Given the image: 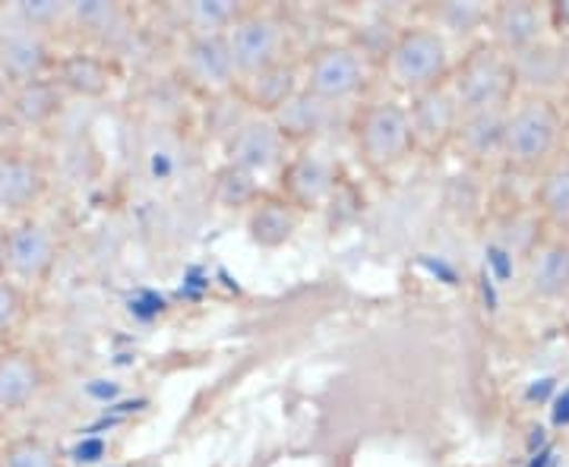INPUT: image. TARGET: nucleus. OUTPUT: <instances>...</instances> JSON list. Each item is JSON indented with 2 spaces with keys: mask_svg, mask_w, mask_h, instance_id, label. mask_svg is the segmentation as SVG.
<instances>
[{
  "mask_svg": "<svg viewBox=\"0 0 569 467\" xmlns=\"http://www.w3.org/2000/svg\"><path fill=\"white\" fill-rule=\"evenodd\" d=\"M569 149L567 123L560 99L548 95H516L503 118V145H500V164L535 177L545 171L553 159H560Z\"/></svg>",
  "mask_w": 569,
  "mask_h": 467,
  "instance_id": "nucleus-1",
  "label": "nucleus"
},
{
  "mask_svg": "<svg viewBox=\"0 0 569 467\" xmlns=\"http://www.w3.org/2000/svg\"><path fill=\"white\" fill-rule=\"evenodd\" d=\"M456 63V48L433 26L408 22L392 32L380 54V77L396 99H415L443 85Z\"/></svg>",
  "mask_w": 569,
  "mask_h": 467,
  "instance_id": "nucleus-2",
  "label": "nucleus"
},
{
  "mask_svg": "<svg viewBox=\"0 0 569 467\" xmlns=\"http://www.w3.org/2000/svg\"><path fill=\"white\" fill-rule=\"evenodd\" d=\"M348 136L358 162L380 177L399 171L411 155H418L406 99L396 95H380L358 104L348 118Z\"/></svg>",
  "mask_w": 569,
  "mask_h": 467,
  "instance_id": "nucleus-3",
  "label": "nucleus"
},
{
  "mask_svg": "<svg viewBox=\"0 0 569 467\" xmlns=\"http://www.w3.org/2000/svg\"><path fill=\"white\" fill-rule=\"evenodd\" d=\"M449 92L459 104L462 118L468 114H488V111H507L512 99L519 95L516 70L507 54H500L490 41H478L456 54L452 73H449Z\"/></svg>",
  "mask_w": 569,
  "mask_h": 467,
  "instance_id": "nucleus-4",
  "label": "nucleus"
},
{
  "mask_svg": "<svg viewBox=\"0 0 569 467\" xmlns=\"http://www.w3.org/2000/svg\"><path fill=\"white\" fill-rule=\"evenodd\" d=\"M370 85L367 51L355 41H323L301 58V89L329 108L355 111Z\"/></svg>",
  "mask_w": 569,
  "mask_h": 467,
  "instance_id": "nucleus-5",
  "label": "nucleus"
},
{
  "mask_svg": "<svg viewBox=\"0 0 569 467\" xmlns=\"http://www.w3.org/2000/svg\"><path fill=\"white\" fill-rule=\"evenodd\" d=\"M224 44H228V54L234 61L241 82L291 61L288 58V22L269 7H250L247 3L241 17L224 32Z\"/></svg>",
  "mask_w": 569,
  "mask_h": 467,
  "instance_id": "nucleus-6",
  "label": "nucleus"
},
{
  "mask_svg": "<svg viewBox=\"0 0 569 467\" xmlns=\"http://www.w3.org/2000/svg\"><path fill=\"white\" fill-rule=\"evenodd\" d=\"M61 263V231L44 215H29L20 222L7 224V256L3 275L17 282L22 291L41 287Z\"/></svg>",
  "mask_w": 569,
  "mask_h": 467,
  "instance_id": "nucleus-7",
  "label": "nucleus"
},
{
  "mask_svg": "<svg viewBox=\"0 0 569 467\" xmlns=\"http://www.w3.org/2000/svg\"><path fill=\"white\" fill-rule=\"evenodd\" d=\"M288 155H291V145L269 114L247 111L224 136V164L253 181L279 177Z\"/></svg>",
  "mask_w": 569,
  "mask_h": 467,
  "instance_id": "nucleus-8",
  "label": "nucleus"
},
{
  "mask_svg": "<svg viewBox=\"0 0 569 467\" xmlns=\"http://www.w3.org/2000/svg\"><path fill=\"white\" fill-rule=\"evenodd\" d=\"M58 48L51 35L29 29L13 13L10 3H0V70L13 85L48 80L58 63Z\"/></svg>",
  "mask_w": 569,
  "mask_h": 467,
  "instance_id": "nucleus-9",
  "label": "nucleus"
},
{
  "mask_svg": "<svg viewBox=\"0 0 569 467\" xmlns=\"http://www.w3.org/2000/svg\"><path fill=\"white\" fill-rule=\"evenodd\" d=\"M51 193V171L41 155L22 145L0 152V219L20 222L39 215L44 196Z\"/></svg>",
  "mask_w": 569,
  "mask_h": 467,
  "instance_id": "nucleus-10",
  "label": "nucleus"
},
{
  "mask_svg": "<svg viewBox=\"0 0 569 467\" xmlns=\"http://www.w3.org/2000/svg\"><path fill=\"white\" fill-rule=\"evenodd\" d=\"M339 186V162L326 149V143L298 145L291 149L282 174H279V193L301 212H317L329 205Z\"/></svg>",
  "mask_w": 569,
  "mask_h": 467,
  "instance_id": "nucleus-11",
  "label": "nucleus"
},
{
  "mask_svg": "<svg viewBox=\"0 0 569 467\" xmlns=\"http://www.w3.org/2000/svg\"><path fill=\"white\" fill-rule=\"evenodd\" d=\"M178 73L181 80L203 92L209 99L238 95V70L228 54V44L222 39H200V35H181L178 44Z\"/></svg>",
  "mask_w": 569,
  "mask_h": 467,
  "instance_id": "nucleus-12",
  "label": "nucleus"
},
{
  "mask_svg": "<svg viewBox=\"0 0 569 467\" xmlns=\"http://www.w3.org/2000/svg\"><path fill=\"white\" fill-rule=\"evenodd\" d=\"M522 294L538 306H560L569 301V244L560 234H541L522 260Z\"/></svg>",
  "mask_w": 569,
  "mask_h": 467,
  "instance_id": "nucleus-13",
  "label": "nucleus"
},
{
  "mask_svg": "<svg viewBox=\"0 0 569 467\" xmlns=\"http://www.w3.org/2000/svg\"><path fill=\"white\" fill-rule=\"evenodd\" d=\"M550 35L553 29H550L548 3H531V0L490 3L485 41H490L500 54H507L509 61L548 41Z\"/></svg>",
  "mask_w": 569,
  "mask_h": 467,
  "instance_id": "nucleus-14",
  "label": "nucleus"
},
{
  "mask_svg": "<svg viewBox=\"0 0 569 467\" xmlns=\"http://www.w3.org/2000/svg\"><path fill=\"white\" fill-rule=\"evenodd\" d=\"M415 152L418 155H440L456 143V130L462 121V111L452 99L449 85H437L430 92H421L415 99H406Z\"/></svg>",
  "mask_w": 569,
  "mask_h": 467,
  "instance_id": "nucleus-15",
  "label": "nucleus"
},
{
  "mask_svg": "<svg viewBox=\"0 0 569 467\" xmlns=\"http://www.w3.org/2000/svg\"><path fill=\"white\" fill-rule=\"evenodd\" d=\"M48 388V366L39 351L22 345L0 347V417H17L39 402Z\"/></svg>",
  "mask_w": 569,
  "mask_h": 467,
  "instance_id": "nucleus-16",
  "label": "nucleus"
},
{
  "mask_svg": "<svg viewBox=\"0 0 569 467\" xmlns=\"http://www.w3.org/2000/svg\"><path fill=\"white\" fill-rule=\"evenodd\" d=\"M51 80L61 85L67 102L70 99L96 102V99H104L114 89L118 67L102 48H77V51L58 54Z\"/></svg>",
  "mask_w": 569,
  "mask_h": 467,
  "instance_id": "nucleus-17",
  "label": "nucleus"
},
{
  "mask_svg": "<svg viewBox=\"0 0 569 467\" xmlns=\"http://www.w3.org/2000/svg\"><path fill=\"white\" fill-rule=\"evenodd\" d=\"M512 70H516V85L522 95L563 99L569 92V44L550 35L526 54L512 58Z\"/></svg>",
  "mask_w": 569,
  "mask_h": 467,
  "instance_id": "nucleus-18",
  "label": "nucleus"
},
{
  "mask_svg": "<svg viewBox=\"0 0 569 467\" xmlns=\"http://www.w3.org/2000/svg\"><path fill=\"white\" fill-rule=\"evenodd\" d=\"M339 108H329L320 99L307 95L305 89H298L282 108H276L269 118L272 123L282 130V136L288 140L291 149L298 145H313V143H326L329 133L336 130V121H339Z\"/></svg>",
  "mask_w": 569,
  "mask_h": 467,
  "instance_id": "nucleus-19",
  "label": "nucleus"
},
{
  "mask_svg": "<svg viewBox=\"0 0 569 467\" xmlns=\"http://www.w3.org/2000/svg\"><path fill=\"white\" fill-rule=\"evenodd\" d=\"M301 222H305V212L288 203L279 190L260 193L244 212L247 237L260 250H279V246L291 244L295 234L301 231Z\"/></svg>",
  "mask_w": 569,
  "mask_h": 467,
  "instance_id": "nucleus-20",
  "label": "nucleus"
},
{
  "mask_svg": "<svg viewBox=\"0 0 569 467\" xmlns=\"http://www.w3.org/2000/svg\"><path fill=\"white\" fill-rule=\"evenodd\" d=\"M63 104H67V95L51 77L48 80L22 82V85H13V95H10L3 121L10 123L13 133L48 130L51 123L61 118Z\"/></svg>",
  "mask_w": 569,
  "mask_h": 467,
  "instance_id": "nucleus-21",
  "label": "nucleus"
},
{
  "mask_svg": "<svg viewBox=\"0 0 569 467\" xmlns=\"http://www.w3.org/2000/svg\"><path fill=\"white\" fill-rule=\"evenodd\" d=\"M531 209L548 234H569V149L531 177Z\"/></svg>",
  "mask_w": 569,
  "mask_h": 467,
  "instance_id": "nucleus-22",
  "label": "nucleus"
},
{
  "mask_svg": "<svg viewBox=\"0 0 569 467\" xmlns=\"http://www.w3.org/2000/svg\"><path fill=\"white\" fill-rule=\"evenodd\" d=\"M488 17H490V3H478V0H447V3H433L425 10V22L433 26L443 39L456 48V44H478L485 41V32H488Z\"/></svg>",
  "mask_w": 569,
  "mask_h": 467,
  "instance_id": "nucleus-23",
  "label": "nucleus"
},
{
  "mask_svg": "<svg viewBox=\"0 0 569 467\" xmlns=\"http://www.w3.org/2000/svg\"><path fill=\"white\" fill-rule=\"evenodd\" d=\"M301 89V61H284L238 85V99L253 114H272Z\"/></svg>",
  "mask_w": 569,
  "mask_h": 467,
  "instance_id": "nucleus-24",
  "label": "nucleus"
},
{
  "mask_svg": "<svg viewBox=\"0 0 569 467\" xmlns=\"http://www.w3.org/2000/svg\"><path fill=\"white\" fill-rule=\"evenodd\" d=\"M503 118L507 111H488V114H468L456 130V149L475 164H500V145H503Z\"/></svg>",
  "mask_w": 569,
  "mask_h": 467,
  "instance_id": "nucleus-25",
  "label": "nucleus"
},
{
  "mask_svg": "<svg viewBox=\"0 0 569 467\" xmlns=\"http://www.w3.org/2000/svg\"><path fill=\"white\" fill-rule=\"evenodd\" d=\"M244 7L247 3H238V0H187L174 7V13L181 22V35L222 39Z\"/></svg>",
  "mask_w": 569,
  "mask_h": 467,
  "instance_id": "nucleus-26",
  "label": "nucleus"
},
{
  "mask_svg": "<svg viewBox=\"0 0 569 467\" xmlns=\"http://www.w3.org/2000/svg\"><path fill=\"white\" fill-rule=\"evenodd\" d=\"M127 10L121 3H104V0H86V3H70L67 26L80 29V35L92 39L96 44H108L123 35Z\"/></svg>",
  "mask_w": 569,
  "mask_h": 467,
  "instance_id": "nucleus-27",
  "label": "nucleus"
},
{
  "mask_svg": "<svg viewBox=\"0 0 569 467\" xmlns=\"http://www.w3.org/2000/svg\"><path fill=\"white\" fill-rule=\"evenodd\" d=\"M0 467H63V455L54 439L41 433H20L0 446Z\"/></svg>",
  "mask_w": 569,
  "mask_h": 467,
  "instance_id": "nucleus-28",
  "label": "nucleus"
},
{
  "mask_svg": "<svg viewBox=\"0 0 569 467\" xmlns=\"http://www.w3.org/2000/svg\"><path fill=\"white\" fill-rule=\"evenodd\" d=\"M10 7L29 29L51 39L58 35V29L67 26V17H70V3H61V0H17Z\"/></svg>",
  "mask_w": 569,
  "mask_h": 467,
  "instance_id": "nucleus-29",
  "label": "nucleus"
},
{
  "mask_svg": "<svg viewBox=\"0 0 569 467\" xmlns=\"http://www.w3.org/2000/svg\"><path fill=\"white\" fill-rule=\"evenodd\" d=\"M260 193H263L260 181L247 177V174L234 171V167H228V164L219 167V174H216V200H219L222 205H241V209L247 212Z\"/></svg>",
  "mask_w": 569,
  "mask_h": 467,
  "instance_id": "nucleus-30",
  "label": "nucleus"
},
{
  "mask_svg": "<svg viewBox=\"0 0 569 467\" xmlns=\"http://www.w3.org/2000/svg\"><path fill=\"white\" fill-rule=\"evenodd\" d=\"M26 304H29V291H22L17 282L0 275V338L22 323Z\"/></svg>",
  "mask_w": 569,
  "mask_h": 467,
  "instance_id": "nucleus-31",
  "label": "nucleus"
},
{
  "mask_svg": "<svg viewBox=\"0 0 569 467\" xmlns=\"http://www.w3.org/2000/svg\"><path fill=\"white\" fill-rule=\"evenodd\" d=\"M548 13L553 35L569 44V0H553V3H548Z\"/></svg>",
  "mask_w": 569,
  "mask_h": 467,
  "instance_id": "nucleus-32",
  "label": "nucleus"
},
{
  "mask_svg": "<svg viewBox=\"0 0 569 467\" xmlns=\"http://www.w3.org/2000/svg\"><path fill=\"white\" fill-rule=\"evenodd\" d=\"M10 95H13V82L7 80V73L0 70V118L7 114V104H10Z\"/></svg>",
  "mask_w": 569,
  "mask_h": 467,
  "instance_id": "nucleus-33",
  "label": "nucleus"
},
{
  "mask_svg": "<svg viewBox=\"0 0 569 467\" xmlns=\"http://www.w3.org/2000/svg\"><path fill=\"white\" fill-rule=\"evenodd\" d=\"M10 133H13V130H10V123L3 121V118H0V152H3V149H10Z\"/></svg>",
  "mask_w": 569,
  "mask_h": 467,
  "instance_id": "nucleus-34",
  "label": "nucleus"
},
{
  "mask_svg": "<svg viewBox=\"0 0 569 467\" xmlns=\"http://www.w3.org/2000/svg\"><path fill=\"white\" fill-rule=\"evenodd\" d=\"M3 256H7V222L0 219V275H3Z\"/></svg>",
  "mask_w": 569,
  "mask_h": 467,
  "instance_id": "nucleus-35",
  "label": "nucleus"
},
{
  "mask_svg": "<svg viewBox=\"0 0 569 467\" xmlns=\"http://www.w3.org/2000/svg\"><path fill=\"white\" fill-rule=\"evenodd\" d=\"M560 332H563V338H567L569 345V301L560 306Z\"/></svg>",
  "mask_w": 569,
  "mask_h": 467,
  "instance_id": "nucleus-36",
  "label": "nucleus"
},
{
  "mask_svg": "<svg viewBox=\"0 0 569 467\" xmlns=\"http://www.w3.org/2000/svg\"><path fill=\"white\" fill-rule=\"evenodd\" d=\"M560 108H563V123H567V140H569V92L560 99Z\"/></svg>",
  "mask_w": 569,
  "mask_h": 467,
  "instance_id": "nucleus-37",
  "label": "nucleus"
},
{
  "mask_svg": "<svg viewBox=\"0 0 569 467\" xmlns=\"http://www.w3.org/2000/svg\"><path fill=\"white\" fill-rule=\"evenodd\" d=\"M563 237H567V244H569V234H563Z\"/></svg>",
  "mask_w": 569,
  "mask_h": 467,
  "instance_id": "nucleus-38",
  "label": "nucleus"
}]
</instances>
